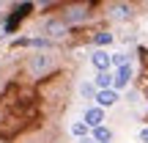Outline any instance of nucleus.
Returning a JSON list of instances; mask_svg holds the SVG:
<instances>
[{"mask_svg": "<svg viewBox=\"0 0 148 143\" xmlns=\"http://www.w3.org/2000/svg\"><path fill=\"white\" fill-rule=\"evenodd\" d=\"M93 99L99 102V107L104 110V107H112L118 99H121V96H118V91H112V88H104V91H96V94H93Z\"/></svg>", "mask_w": 148, "mask_h": 143, "instance_id": "obj_3", "label": "nucleus"}, {"mask_svg": "<svg viewBox=\"0 0 148 143\" xmlns=\"http://www.w3.org/2000/svg\"><path fill=\"white\" fill-rule=\"evenodd\" d=\"M110 17L112 19H129V17H132V6L129 3H115V6H110Z\"/></svg>", "mask_w": 148, "mask_h": 143, "instance_id": "obj_7", "label": "nucleus"}, {"mask_svg": "<svg viewBox=\"0 0 148 143\" xmlns=\"http://www.w3.org/2000/svg\"><path fill=\"white\" fill-rule=\"evenodd\" d=\"M112 41V33H99V36H96V44H99V47H104V44H110Z\"/></svg>", "mask_w": 148, "mask_h": 143, "instance_id": "obj_12", "label": "nucleus"}, {"mask_svg": "<svg viewBox=\"0 0 148 143\" xmlns=\"http://www.w3.org/2000/svg\"><path fill=\"white\" fill-rule=\"evenodd\" d=\"M96 88H99V91L112 88V74L110 72H99V74H96Z\"/></svg>", "mask_w": 148, "mask_h": 143, "instance_id": "obj_9", "label": "nucleus"}, {"mask_svg": "<svg viewBox=\"0 0 148 143\" xmlns=\"http://www.w3.org/2000/svg\"><path fill=\"white\" fill-rule=\"evenodd\" d=\"M71 135H77V138H85V135H88V127H85L82 121H77V124H71Z\"/></svg>", "mask_w": 148, "mask_h": 143, "instance_id": "obj_11", "label": "nucleus"}, {"mask_svg": "<svg viewBox=\"0 0 148 143\" xmlns=\"http://www.w3.org/2000/svg\"><path fill=\"white\" fill-rule=\"evenodd\" d=\"M140 140L148 143V127H145V129H140Z\"/></svg>", "mask_w": 148, "mask_h": 143, "instance_id": "obj_14", "label": "nucleus"}, {"mask_svg": "<svg viewBox=\"0 0 148 143\" xmlns=\"http://www.w3.org/2000/svg\"><path fill=\"white\" fill-rule=\"evenodd\" d=\"M44 33L52 36V39H60V36L69 33V25H66L63 19H47V22H44Z\"/></svg>", "mask_w": 148, "mask_h": 143, "instance_id": "obj_2", "label": "nucleus"}, {"mask_svg": "<svg viewBox=\"0 0 148 143\" xmlns=\"http://www.w3.org/2000/svg\"><path fill=\"white\" fill-rule=\"evenodd\" d=\"M60 19H63L66 25H69V22H82V19H88V6H71Z\"/></svg>", "mask_w": 148, "mask_h": 143, "instance_id": "obj_5", "label": "nucleus"}, {"mask_svg": "<svg viewBox=\"0 0 148 143\" xmlns=\"http://www.w3.org/2000/svg\"><path fill=\"white\" fill-rule=\"evenodd\" d=\"M52 69H55V58L49 53H36L27 61V72H30L33 77H44V74H49Z\"/></svg>", "mask_w": 148, "mask_h": 143, "instance_id": "obj_1", "label": "nucleus"}, {"mask_svg": "<svg viewBox=\"0 0 148 143\" xmlns=\"http://www.w3.org/2000/svg\"><path fill=\"white\" fill-rule=\"evenodd\" d=\"M101 121H104V110L101 107H88L85 110V127H101Z\"/></svg>", "mask_w": 148, "mask_h": 143, "instance_id": "obj_6", "label": "nucleus"}, {"mask_svg": "<svg viewBox=\"0 0 148 143\" xmlns=\"http://www.w3.org/2000/svg\"><path fill=\"white\" fill-rule=\"evenodd\" d=\"M90 64H93L99 72H110V66H112V55L104 53V50H96V53L90 55Z\"/></svg>", "mask_w": 148, "mask_h": 143, "instance_id": "obj_4", "label": "nucleus"}, {"mask_svg": "<svg viewBox=\"0 0 148 143\" xmlns=\"http://www.w3.org/2000/svg\"><path fill=\"white\" fill-rule=\"evenodd\" d=\"M93 138L99 140V143H110V138H112V132H110V129L104 127V124H101V127H96V129H93Z\"/></svg>", "mask_w": 148, "mask_h": 143, "instance_id": "obj_10", "label": "nucleus"}, {"mask_svg": "<svg viewBox=\"0 0 148 143\" xmlns=\"http://www.w3.org/2000/svg\"><path fill=\"white\" fill-rule=\"evenodd\" d=\"M129 77H132V66H121L118 74L112 77V85H115V88H123V85L129 83ZM115 88H112V91H115Z\"/></svg>", "mask_w": 148, "mask_h": 143, "instance_id": "obj_8", "label": "nucleus"}, {"mask_svg": "<svg viewBox=\"0 0 148 143\" xmlns=\"http://www.w3.org/2000/svg\"><path fill=\"white\" fill-rule=\"evenodd\" d=\"M79 91H82V96H93V85H90V83H82Z\"/></svg>", "mask_w": 148, "mask_h": 143, "instance_id": "obj_13", "label": "nucleus"}]
</instances>
